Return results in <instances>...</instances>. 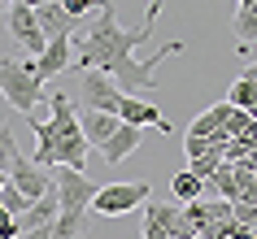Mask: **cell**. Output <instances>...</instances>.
I'll list each match as a JSON object with an SVG mask.
<instances>
[{"label": "cell", "instance_id": "4fadbf2b", "mask_svg": "<svg viewBox=\"0 0 257 239\" xmlns=\"http://www.w3.org/2000/svg\"><path fill=\"white\" fill-rule=\"evenodd\" d=\"M74 66V57H70V40H48V48H44L35 61H31V70H35V79L48 87V79H57L61 70Z\"/></svg>", "mask_w": 257, "mask_h": 239}, {"label": "cell", "instance_id": "603a6c76", "mask_svg": "<svg viewBox=\"0 0 257 239\" xmlns=\"http://www.w3.org/2000/svg\"><path fill=\"white\" fill-rule=\"evenodd\" d=\"M231 217H235V226H248V230H253V226H257V204L235 200V204H231Z\"/></svg>", "mask_w": 257, "mask_h": 239}, {"label": "cell", "instance_id": "cb8c5ba5", "mask_svg": "<svg viewBox=\"0 0 257 239\" xmlns=\"http://www.w3.org/2000/svg\"><path fill=\"white\" fill-rule=\"evenodd\" d=\"M61 9H66L70 18H79V22H83V18L96 9V0H61Z\"/></svg>", "mask_w": 257, "mask_h": 239}, {"label": "cell", "instance_id": "30bf717a", "mask_svg": "<svg viewBox=\"0 0 257 239\" xmlns=\"http://www.w3.org/2000/svg\"><path fill=\"white\" fill-rule=\"evenodd\" d=\"M9 183H14L27 200H40V196H48V191L57 187V178L44 170V165H35V161H27V157H18L14 170H9Z\"/></svg>", "mask_w": 257, "mask_h": 239}, {"label": "cell", "instance_id": "7c38bea8", "mask_svg": "<svg viewBox=\"0 0 257 239\" xmlns=\"http://www.w3.org/2000/svg\"><path fill=\"white\" fill-rule=\"evenodd\" d=\"M231 109H235L231 100H218L214 109H205L201 118H196V122L188 126V139H214V144H222V148H227V135H222V126H227Z\"/></svg>", "mask_w": 257, "mask_h": 239}, {"label": "cell", "instance_id": "5bb4252c", "mask_svg": "<svg viewBox=\"0 0 257 239\" xmlns=\"http://www.w3.org/2000/svg\"><path fill=\"white\" fill-rule=\"evenodd\" d=\"M140 144H144V126H126V122H122L118 131H113L105 144H100V157H105L109 165H118V161H126Z\"/></svg>", "mask_w": 257, "mask_h": 239}, {"label": "cell", "instance_id": "ba28073f", "mask_svg": "<svg viewBox=\"0 0 257 239\" xmlns=\"http://www.w3.org/2000/svg\"><path fill=\"white\" fill-rule=\"evenodd\" d=\"M9 35H14L18 48H27V61H35V57L48 48V35L40 31V18H35V9H27V5H9Z\"/></svg>", "mask_w": 257, "mask_h": 239}, {"label": "cell", "instance_id": "d6986e66", "mask_svg": "<svg viewBox=\"0 0 257 239\" xmlns=\"http://www.w3.org/2000/svg\"><path fill=\"white\" fill-rule=\"evenodd\" d=\"M227 100H231L235 109H244V113H253V109H257V83L235 79V83H231V92H227Z\"/></svg>", "mask_w": 257, "mask_h": 239}, {"label": "cell", "instance_id": "484cf974", "mask_svg": "<svg viewBox=\"0 0 257 239\" xmlns=\"http://www.w3.org/2000/svg\"><path fill=\"white\" fill-rule=\"evenodd\" d=\"M9 5H27V9H44V5H53V0H9Z\"/></svg>", "mask_w": 257, "mask_h": 239}, {"label": "cell", "instance_id": "e0dca14e", "mask_svg": "<svg viewBox=\"0 0 257 239\" xmlns=\"http://www.w3.org/2000/svg\"><path fill=\"white\" fill-rule=\"evenodd\" d=\"M231 31H235V48H240V53L248 48V44H257V0L235 9V22H231Z\"/></svg>", "mask_w": 257, "mask_h": 239}, {"label": "cell", "instance_id": "83f0119b", "mask_svg": "<svg viewBox=\"0 0 257 239\" xmlns=\"http://www.w3.org/2000/svg\"><path fill=\"white\" fill-rule=\"evenodd\" d=\"M0 14H9V0H0Z\"/></svg>", "mask_w": 257, "mask_h": 239}, {"label": "cell", "instance_id": "52a82bcc", "mask_svg": "<svg viewBox=\"0 0 257 239\" xmlns=\"http://www.w3.org/2000/svg\"><path fill=\"white\" fill-rule=\"evenodd\" d=\"M149 196H153L149 183H109V187H96L92 209L100 217H118V213H131L136 204H144Z\"/></svg>", "mask_w": 257, "mask_h": 239}, {"label": "cell", "instance_id": "8992f818", "mask_svg": "<svg viewBox=\"0 0 257 239\" xmlns=\"http://www.w3.org/2000/svg\"><path fill=\"white\" fill-rule=\"evenodd\" d=\"M144 239H196L183 204H144Z\"/></svg>", "mask_w": 257, "mask_h": 239}, {"label": "cell", "instance_id": "4316f807", "mask_svg": "<svg viewBox=\"0 0 257 239\" xmlns=\"http://www.w3.org/2000/svg\"><path fill=\"white\" fill-rule=\"evenodd\" d=\"M240 79H248V83H257V61H253V66H248V70H244Z\"/></svg>", "mask_w": 257, "mask_h": 239}, {"label": "cell", "instance_id": "7a4b0ae2", "mask_svg": "<svg viewBox=\"0 0 257 239\" xmlns=\"http://www.w3.org/2000/svg\"><path fill=\"white\" fill-rule=\"evenodd\" d=\"M44 105H48V118L31 122V131L40 135V148H35V165H70V170H83V161H87V135L79 126V109L70 105L66 92H44Z\"/></svg>", "mask_w": 257, "mask_h": 239}, {"label": "cell", "instance_id": "44dd1931", "mask_svg": "<svg viewBox=\"0 0 257 239\" xmlns=\"http://www.w3.org/2000/svg\"><path fill=\"white\" fill-rule=\"evenodd\" d=\"M18 157H22V148H18L14 131H9V126H0V174L14 170V161H18Z\"/></svg>", "mask_w": 257, "mask_h": 239}, {"label": "cell", "instance_id": "f1b7e54d", "mask_svg": "<svg viewBox=\"0 0 257 239\" xmlns=\"http://www.w3.org/2000/svg\"><path fill=\"white\" fill-rule=\"evenodd\" d=\"M0 222H9V213H5V204H0Z\"/></svg>", "mask_w": 257, "mask_h": 239}, {"label": "cell", "instance_id": "9a60e30c", "mask_svg": "<svg viewBox=\"0 0 257 239\" xmlns=\"http://www.w3.org/2000/svg\"><path fill=\"white\" fill-rule=\"evenodd\" d=\"M35 18H40V31L48 35V40H70L74 31H83V22H79V18H70L66 9H61V0H53V5L35 9Z\"/></svg>", "mask_w": 257, "mask_h": 239}, {"label": "cell", "instance_id": "d4e9b609", "mask_svg": "<svg viewBox=\"0 0 257 239\" xmlns=\"http://www.w3.org/2000/svg\"><path fill=\"white\" fill-rule=\"evenodd\" d=\"M222 239H253V230H248V226H235V222H231V226H227V235H222Z\"/></svg>", "mask_w": 257, "mask_h": 239}, {"label": "cell", "instance_id": "ffe728a7", "mask_svg": "<svg viewBox=\"0 0 257 239\" xmlns=\"http://www.w3.org/2000/svg\"><path fill=\"white\" fill-rule=\"evenodd\" d=\"M222 161H227V152H222V148H209V152H201V157H192V161H188V170L205 183V178H209V174H214Z\"/></svg>", "mask_w": 257, "mask_h": 239}, {"label": "cell", "instance_id": "3957f363", "mask_svg": "<svg viewBox=\"0 0 257 239\" xmlns=\"http://www.w3.org/2000/svg\"><path fill=\"white\" fill-rule=\"evenodd\" d=\"M44 87L40 79H35V70H31V61H14V57H0V96L9 100V105L18 109V113H27L31 109L44 105Z\"/></svg>", "mask_w": 257, "mask_h": 239}, {"label": "cell", "instance_id": "6da1fadb", "mask_svg": "<svg viewBox=\"0 0 257 239\" xmlns=\"http://www.w3.org/2000/svg\"><path fill=\"white\" fill-rule=\"evenodd\" d=\"M96 27L83 31L79 40V53H74V66L70 70H105L109 79L118 83L122 96H144V92H157V74H153V66H162L166 57L183 53V44H166V48H157L153 57H136V48L153 35V27H157V18H162V0H153L149 9H144V22L140 27H122L118 14H113V5L109 0H96Z\"/></svg>", "mask_w": 257, "mask_h": 239}, {"label": "cell", "instance_id": "ac0fdd59", "mask_svg": "<svg viewBox=\"0 0 257 239\" xmlns=\"http://www.w3.org/2000/svg\"><path fill=\"white\" fill-rule=\"evenodd\" d=\"M201 191H205V183H201L192 170H179L175 178H170V196H175L179 204H192V200H201Z\"/></svg>", "mask_w": 257, "mask_h": 239}, {"label": "cell", "instance_id": "277c9868", "mask_svg": "<svg viewBox=\"0 0 257 239\" xmlns=\"http://www.w3.org/2000/svg\"><path fill=\"white\" fill-rule=\"evenodd\" d=\"M53 178H57V196H61V217H83V222H87L96 183L83 170H70V165H57Z\"/></svg>", "mask_w": 257, "mask_h": 239}, {"label": "cell", "instance_id": "8fae6325", "mask_svg": "<svg viewBox=\"0 0 257 239\" xmlns=\"http://www.w3.org/2000/svg\"><path fill=\"white\" fill-rule=\"evenodd\" d=\"M118 122H126V126H153V131L170 135V118H166V113H157L149 100H136V96H122Z\"/></svg>", "mask_w": 257, "mask_h": 239}, {"label": "cell", "instance_id": "2e32d148", "mask_svg": "<svg viewBox=\"0 0 257 239\" xmlns=\"http://www.w3.org/2000/svg\"><path fill=\"white\" fill-rule=\"evenodd\" d=\"M79 126H83V135H87V144L100 148L109 135L122 126V122H118V113H96V109H79Z\"/></svg>", "mask_w": 257, "mask_h": 239}, {"label": "cell", "instance_id": "9c48e42d", "mask_svg": "<svg viewBox=\"0 0 257 239\" xmlns=\"http://www.w3.org/2000/svg\"><path fill=\"white\" fill-rule=\"evenodd\" d=\"M122 92L118 83L109 79L105 70H83V109H96V113H118Z\"/></svg>", "mask_w": 257, "mask_h": 239}, {"label": "cell", "instance_id": "7402d4cb", "mask_svg": "<svg viewBox=\"0 0 257 239\" xmlns=\"http://www.w3.org/2000/svg\"><path fill=\"white\" fill-rule=\"evenodd\" d=\"M0 204H5V213H9V217H22V213H27V204H31V200L22 196V191H18L14 183H5V191H0Z\"/></svg>", "mask_w": 257, "mask_h": 239}, {"label": "cell", "instance_id": "f546056e", "mask_svg": "<svg viewBox=\"0 0 257 239\" xmlns=\"http://www.w3.org/2000/svg\"><path fill=\"white\" fill-rule=\"evenodd\" d=\"M5 183H9V174H0V191H5Z\"/></svg>", "mask_w": 257, "mask_h": 239}, {"label": "cell", "instance_id": "5b68a950", "mask_svg": "<svg viewBox=\"0 0 257 239\" xmlns=\"http://www.w3.org/2000/svg\"><path fill=\"white\" fill-rule=\"evenodd\" d=\"M183 217L192 222L196 239H222L227 226L235 222L231 217V200H192V204H183Z\"/></svg>", "mask_w": 257, "mask_h": 239}]
</instances>
